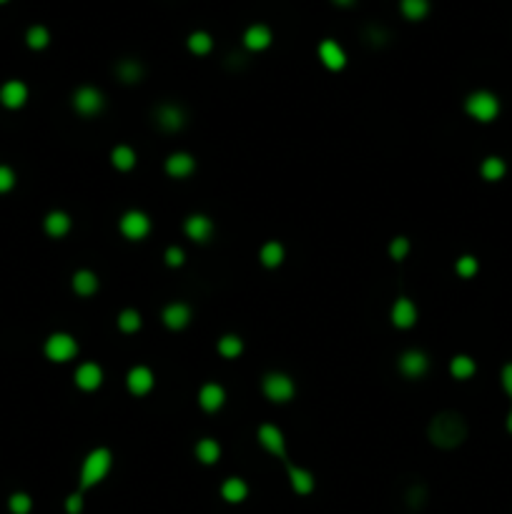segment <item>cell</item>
<instances>
[{"label":"cell","instance_id":"6da1fadb","mask_svg":"<svg viewBox=\"0 0 512 514\" xmlns=\"http://www.w3.org/2000/svg\"><path fill=\"white\" fill-rule=\"evenodd\" d=\"M430 439L439 449H454L467 439V421L457 411H439L430 421Z\"/></svg>","mask_w":512,"mask_h":514},{"label":"cell","instance_id":"7a4b0ae2","mask_svg":"<svg viewBox=\"0 0 512 514\" xmlns=\"http://www.w3.org/2000/svg\"><path fill=\"white\" fill-rule=\"evenodd\" d=\"M110 464H113V456H110L108 449H93L81 467V489H88V487L98 485L101 479H106V474L110 472Z\"/></svg>","mask_w":512,"mask_h":514},{"label":"cell","instance_id":"3957f363","mask_svg":"<svg viewBox=\"0 0 512 514\" xmlns=\"http://www.w3.org/2000/svg\"><path fill=\"white\" fill-rule=\"evenodd\" d=\"M465 110L469 118H475L480 123H490L500 116V98L492 90H475L465 101Z\"/></svg>","mask_w":512,"mask_h":514},{"label":"cell","instance_id":"277c9868","mask_svg":"<svg viewBox=\"0 0 512 514\" xmlns=\"http://www.w3.org/2000/svg\"><path fill=\"white\" fill-rule=\"evenodd\" d=\"M261 389H264V394H266V399L277 402V404H284V402H289V399L294 397L296 387H294L292 376H289V374H281V371H271V374L264 376Z\"/></svg>","mask_w":512,"mask_h":514},{"label":"cell","instance_id":"5b68a950","mask_svg":"<svg viewBox=\"0 0 512 514\" xmlns=\"http://www.w3.org/2000/svg\"><path fill=\"white\" fill-rule=\"evenodd\" d=\"M78 354V341L71 334H53L45 341V356L51 361H71Z\"/></svg>","mask_w":512,"mask_h":514},{"label":"cell","instance_id":"8992f818","mask_svg":"<svg viewBox=\"0 0 512 514\" xmlns=\"http://www.w3.org/2000/svg\"><path fill=\"white\" fill-rule=\"evenodd\" d=\"M118 228H121V234H124L128 241H141V238H146L148 231H151V219H148L143 211H126L124 216H121Z\"/></svg>","mask_w":512,"mask_h":514},{"label":"cell","instance_id":"52a82bcc","mask_svg":"<svg viewBox=\"0 0 512 514\" xmlns=\"http://www.w3.org/2000/svg\"><path fill=\"white\" fill-rule=\"evenodd\" d=\"M73 108L81 113L83 118H93L103 110V93L93 86H83L75 90L73 96Z\"/></svg>","mask_w":512,"mask_h":514},{"label":"cell","instance_id":"ba28073f","mask_svg":"<svg viewBox=\"0 0 512 514\" xmlns=\"http://www.w3.org/2000/svg\"><path fill=\"white\" fill-rule=\"evenodd\" d=\"M256 439L261 444L269 454H274L277 459H286V441H284V434L281 429L274 424H261L259 432H256Z\"/></svg>","mask_w":512,"mask_h":514},{"label":"cell","instance_id":"9c48e42d","mask_svg":"<svg viewBox=\"0 0 512 514\" xmlns=\"http://www.w3.org/2000/svg\"><path fill=\"white\" fill-rule=\"evenodd\" d=\"M397 364H399V371H402L407 379H419V376H425L427 369H430V359H427V354L419 352V349H410V352H404Z\"/></svg>","mask_w":512,"mask_h":514},{"label":"cell","instance_id":"30bf717a","mask_svg":"<svg viewBox=\"0 0 512 514\" xmlns=\"http://www.w3.org/2000/svg\"><path fill=\"white\" fill-rule=\"evenodd\" d=\"M183 231H186V236H189L191 241L206 243V241H211V236H213V221L209 219V216H204V213H194V216L186 219Z\"/></svg>","mask_w":512,"mask_h":514},{"label":"cell","instance_id":"8fae6325","mask_svg":"<svg viewBox=\"0 0 512 514\" xmlns=\"http://www.w3.org/2000/svg\"><path fill=\"white\" fill-rule=\"evenodd\" d=\"M156 125H159L161 131H166V133L181 131L183 125H186V113H183L178 106H171V103H166V106H161V108L156 110Z\"/></svg>","mask_w":512,"mask_h":514},{"label":"cell","instance_id":"7c38bea8","mask_svg":"<svg viewBox=\"0 0 512 514\" xmlns=\"http://www.w3.org/2000/svg\"><path fill=\"white\" fill-rule=\"evenodd\" d=\"M316 53H319V60L324 63V68H329V71H342L347 66V53L337 40H329V38L322 40Z\"/></svg>","mask_w":512,"mask_h":514},{"label":"cell","instance_id":"4fadbf2b","mask_svg":"<svg viewBox=\"0 0 512 514\" xmlns=\"http://www.w3.org/2000/svg\"><path fill=\"white\" fill-rule=\"evenodd\" d=\"M126 384L133 397H146L154 389V371L148 367H133L126 376Z\"/></svg>","mask_w":512,"mask_h":514},{"label":"cell","instance_id":"5bb4252c","mask_svg":"<svg viewBox=\"0 0 512 514\" xmlns=\"http://www.w3.org/2000/svg\"><path fill=\"white\" fill-rule=\"evenodd\" d=\"M194 171H196V158L191 154L178 151V154H171L166 158V173L171 178H189Z\"/></svg>","mask_w":512,"mask_h":514},{"label":"cell","instance_id":"9a60e30c","mask_svg":"<svg viewBox=\"0 0 512 514\" xmlns=\"http://www.w3.org/2000/svg\"><path fill=\"white\" fill-rule=\"evenodd\" d=\"M417 321V306L410 302V299H397L395 306H392V323L397 329H410Z\"/></svg>","mask_w":512,"mask_h":514},{"label":"cell","instance_id":"2e32d148","mask_svg":"<svg viewBox=\"0 0 512 514\" xmlns=\"http://www.w3.org/2000/svg\"><path fill=\"white\" fill-rule=\"evenodd\" d=\"M28 101V86L21 81H8L3 88H0V103L5 108H21L23 103Z\"/></svg>","mask_w":512,"mask_h":514},{"label":"cell","instance_id":"e0dca14e","mask_svg":"<svg viewBox=\"0 0 512 514\" xmlns=\"http://www.w3.org/2000/svg\"><path fill=\"white\" fill-rule=\"evenodd\" d=\"M75 384H78L83 391L98 389V387L103 384V369L98 367V364H93V361L81 364V367H78V371H75Z\"/></svg>","mask_w":512,"mask_h":514},{"label":"cell","instance_id":"ac0fdd59","mask_svg":"<svg viewBox=\"0 0 512 514\" xmlns=\"http://www.w3.org/2000/svg\"><path fill=\"white\" fill-rule=\"evenodd\" d=\"M271 40H274V36H271L269 25H261V23H256V25H251V28H246V33H244V45L249 48V51H266L271 45Z\"/></svg>","mask_w":512,"mask_h":514},{"label":"cell","instance_id":"d6986e66","mask_svg":"<svg viewBox=\"0 0 512 514\" xmlns=\"http://www.w3.org/2000/svg\"><path fill=\"white\" fill-rule=\"evenodd\" d=\"M224 402H226V391H224L221 384H204L201 391H198V404H201V409L204 411L221 409Z\"/></svg>","mask_w":512,"mask_h":514},{"label":"cell","instance_id":"ffe728a7","mask_svg":"<svg viewBox=\"0 0 512 514\" xmlns=\"http://www.w3.org/2000/svg\"><path fill=\"white\" fill-rule=\"evenodd\" d=\"M161 319H163V323H166L169 329L178 331V329H183V326H189V321H191V308L186 306V304H181V302L169 304V306L163 308Z\"/></svg>","mask_w":512,"mask_h":514},{"label":"cell","instance_id":"44dd1931","mask_svg":"<svg viewBox=\"0 0 512 514\" xmlns=\"http://www.w3.org/2000/svg\"><path fill=\"white\" fill-rule=\"evenodd\" d=\"M71 231V216L63 211H51L45 216V234L53 236V238H60Z\"/></svg>","mask_w":512,"mask_h":514},{"label":"cell","instance_id":"7402d4cb","mask_svg":"<svg viewBox=\"0 0 512 514\" xmlns=\"http://www.w3.org/2000/svg\"><path fill=\"white\" fill-rule=\"evenodd\" d=\"M480 173H482L485 181H490V184H495V181H502L507 173V163L500 158V156H487L482 161V166H480Z\"/></svg>","mask_w":512,"mask_h":514},{"label":"cell","instance_id":"603a6c76","mask_svg":"<svg viewBox=\"0 0 512 514\" xmlns=\"http://www.w3.org/2000/svg\"><path fill=\"white\" fill-rule=\"evenodd\" d=\"M73 291L78 296H93L98 291V276L88 269H81V271L73 273Z\"/></svg>","mask_w":512,"mask_h":514},{"label":"cell","instance_id":"cb8c5ba5","mask_svg":"<svg viewBox=\"0 0 512 514\" xmlns=\"http://www.w3.org/2000/svg\"><path fill=\"white\" fill-rule=\"evenodd\" d=\"M246 494H249V487H246V482L239 477H231L226 479L224 485H221V497L226 502H231V504H236V502H244L246 500Z\"/></svg>","mask_w":512,"mask_h":514},{"label":"cell","instance_id":"d4e9b609","mask_svg":"<svg viewBox=\"0 0 512 514\" xmlns=\"http://www.w3.org/2000/svg\"><path fill=\"white\" fill-rule=\"evenodd\" d=\"M289 479H292V489L296 494H312L314 489V474L301 467H289Z\"/></svg>","mask_w":512,"mask_h":514},{"label":"cell","instance_id":"484cf974","mask_svg":"<svg viewBox=\"0 0 512 514\" xmlns=\"http://www.w3.org/2000/svg\"><path fill=\"white\" fill-rule=\"evenodd\" d=\"M284 246L279 241H266L261 246V251H259V258H261V264L266 266V269H277V266H281V261H284Z\"/></svg>","mask_w":512,"mask_h":514},{"label":"cell","instance_id":"4316f807","mask_svg":"<svg viewBox=\"0 0 512 514\" xmlns=\"http://www.w3.org/2000/svg\"><path fill=\"white\" fill-rule=\"evenodd\" d=\"M477 371V364L472 356H467V354H457L452 361H450V374L454 376V379H469V376Z\"/></svg>","mask_w":512,"mask_h":514},{"label":"cell","instance_id":"83f0119b","mask_svg":"<svg viewBox=\"0 0 512 514\" xmlns=\"http://www.w3.org/2000/svg\"><path fill=\"white\" fill-rule=\"evenodd\" d=\"M219 456H221V447L216 439H209V437H206V439H201L196 444V459L201 464H216Z\"/></svg>","mask_w":512,"mask_h":514},{"label":"cell","instance_id":"f1b7e54d","mask_svg":"<svg viewBox=\"0 0 512 514\" xmlns=\"http://www.w3.org/2000/svg\"><path fill=\"white\" fill-rule=\"evenodd\" d=\"M110 163L118 171H131L136 166V151L131 146H116L110 151Z\"/></svg>","mask_w":512,"mask_h":514},{"label":"cell","instance_id":"f546056e","mask_svg":"<svg viewBox=\"0 0 512 514\" xmlns=\"http://www.w3.org/2000/svg\"><path fill=\"white\" fill-rule=\"evenodd\" d=\"M399 10L407 21H422L430 13V0H399Z\"/></svg>","mask_w":512,"mask_h":514},{"label":"cell","instance_id":"4dcf8cb0","mask_svg":"<svg viewBox=\"0 0 512 514\" xmlns=\"http://www.w3.org/2000/svg\"><path fill=\"white\" fill-rule=\"evenodd\" d=\"M213 48V38L206 33V30H196L189 36V51L194 56H209Z\"/></svg>","mask_w":512,"mask_h":514},{"label":"cell","instance_id":"1f68e13d","mask_svg":"<svg viewBox=\"0 0 512 514\" xmlns=\"http://www.w3.org/2000/svg\"><path fill=\"white\" fill-rule=\"evenodd\" d=\"M116 73H118V78H121L124 83H136V81H141V75H143V68H141L139 60L126 58V60H121V63H118Z\"/></svg>","mask_w":512,"mask_h":514},{"label":"cell","instance_id":"d6a6232c","mask_svg":"<svg viewBox=\"0 0 512 514\" xmlns=\"http://www.w3.org/2000/svg\"><path fill=\"white\" fill-rule=\"evenodd\" d=\"M219 354L224 356V359H236L239 354L244 352V341L236 334H226V336H221L219 339Z\"/></svg>","mask_w":512,"mask_h":514},{"label":"cell","instance_id":"836d02e7","mask_svg":"<svg viewBox=\"0 0 512 514\" xmlns=\"http://www.w3.org/2000/svg\"><path fill=\"white\" fill-rule=\"evenodd\" d=\"M25 40H28V45L33 51H43L45 45L51 43V33H48V28H43V25H33V28L28 30V36H25Z\"/></svg>","mask_w":512,"mask_h":514},{"label":"cell","instance_id":"e575fe53","mask_svg":"<svg viewBox=\"0 0 512 514\" xmlns=\"http://www.w3.org/2000/svg\"><path fill=\"white\" fill-rule=\"evenodd\" d=\"M118 329L124 331V334H133V331L141 329V314L136 311V308H126V311H121V316H118Z\"/></svg>","mask_w":512,"mask_h":514},{"label":"cell","instance_id":"d590c367","mask_svg":"<svg viewBox=\"0 0 512 514\" xmlns=\"http://www.w3.org/2000/svg\"><path fill=\"white\" fill-rule=\"evenodd\" d=\"M454 269H457V273H460L462 279H472V276L480 271V264H477L475 256H469L467 254V256L457 258V266H454Z\"/></svg>","mask_w":512,"mask_h":514},{"label":"cell","instance_id":"8d00e7d4","mask_svg":"<svg viewBox=\"0 0 512 514\" xmlns=\"http://www.w3.org/2000/svg\"><path fill=\"white\" fill-rule=\"evenodd\" d=\"M8 504H10V512H13V514H28L30 507H33V502H30V497H28V494H23V492L13 494Z\"/></svg>","mask_w":512,"mask_h":514},{"label":"cell","instance_id":"74e56055","mask_svg":"<svg viewBox=\"0 0 512 514\" xmlns=\"http://www.w3.org/2000/svg\"><path fill=\"white\" fill-rule=\"evenodd\" d=\"M407 254H410V241L404 236H397L395 241L389 243V256L395 258V261H402Z\"/></svg>","mask_w":512,"mask_h":514},{"label":"cell","instance_id":"f35d334b","mask_svg":"<svg viewBox=\"0 0 512 514\" xmlns=\"http://www.w3.org/2000/svg\"><path fill=\"white\" fill-rule=\"evenodd\" d=\"M15 186V173L8 166H0V193H8Z\"/></svg>","mask_w":512,"mask_h":514},{"label":"cell","instance_id":"ab89813d","mask_svg":"<svg viewBox=\"0 0 512 514\" xmlns=\"http://www.w3.org/2000/svg\"><path fill=\"white\" fill-rule=\"evenodd\" d=\"M183 261H186V254H183V249H176V246H171V249L166 251V264H169V266H181Z\"/></svg>","mask_w":512,"mask_h":514},{"label":"cell","instance_id":"60d3db41","mask_svg":"<svg viewBox=\"0 0 512 514\" xmlns=\"http://www.w3.org/2000/svg\"><path fill=\"white\" fill-rule=\"evenodd\" d=\"M500 379H502V389H505V394L512 399V364H505V367H502Z\"/></svg>","mask_w":512,"mask_h":514},{"label":"cell","instance_id":"b9f144b4","mask_svg":"<svg viewBox=\"0 0 512 514\" xmlns=\"http://www.w3.org/2000/svg\"><path fill=\"white\" fill-rule=\"evenodd\" d=\"M66 509H68V514H81V509H83V497H81V494H71V497H68V502H66Z\"/></svg>","mask_w":512,"mask_h":514},{"label":"cell","instance_id":"7bdbcfd3","mask_svg":"<svg viewBox=\"0 0 512 514\" xmlns=\"http://www.w3.org/2000/svg\"><path fill=\"white\" fill-rule=\"evenodd\" d=\"M337 5H342V8H349V5H354V0H334Z\"/></svg>","mask_w":512,"mask_h":514},{"label":"cell","instance_id":"ee69618b","mask_svg":"<svg viewBox=\"0 0 512 514\" xmlns=\"http://www.w3.org/2000/svg\"><path fill=\"white\" fill-rule=\"evenodd\" d=\"M507 432L512 434V409H510V414H507Z\"/></svg>","mask_w":512,"mask_h":514},{"label":"cell","instance_id":"f6af8a7d","mask_svg":"<svg viewBox=\"0 0 512 514\" xmlns=\"http://www.w3.org/2000/svg\"><path fill=\"white\" fill-rule=\"evenodd\" d=\"M0 3H8V0H0Z\"/></svg>","mask_w":512,"mask_h":514}]
</instances>
